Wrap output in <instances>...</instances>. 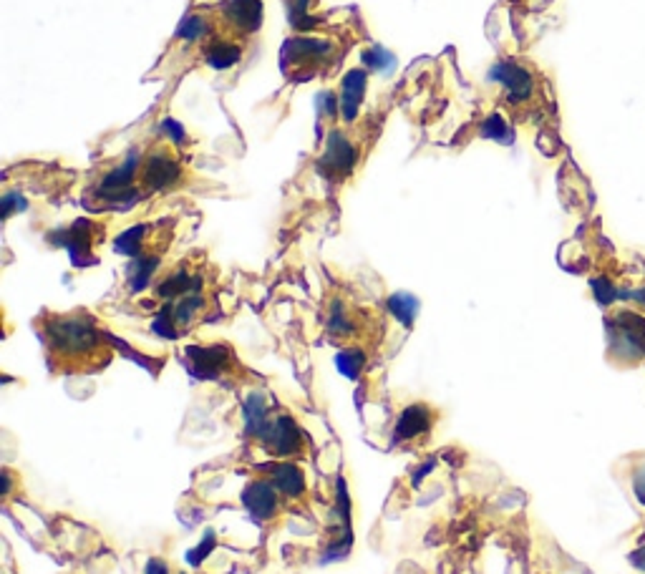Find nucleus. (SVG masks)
<instances>
[{"label": "nucleus", "mask_w": 645, "mask_h": 574, "mask_svg": "<svg viewBox=\"0 0 645 574\" xmlns=\"http://www.w3.org/2000/svg\"><path fill=\"white\" fill-rule=\"evenodd\" d=\"M441 413L431 406V403L416 401L411 406H406L404 411L398 413L394 426L396 444L401 446H421L427 444L434 428H437Z\"/></svg>", "instance_id": "obj_14"}, {"label": "nucleus", "mask_w": 645, "mask_h": 574, "mask_svg": "<svg viewBox=\"0 0 645 574\" xmlns=\"http://www.w3.org/2000/svg\"><path fill=\"white\" fill-rule=\"evenodd\" d=\"M146 574H166V562L162 559H152L146 564Z\"/></svg>", "instance_id": "obj_22"}, {"label": "nucleus", "mask_w": 645, "mask_h": 574, "mask_svg": "<svg viewBox=\"0 0 645 574\" xmlns=\"http://www.w3.org/2000/svg\"><path fill=\"white\" fill-rule=\"evenodd\" d=\"M186 368L202 380H245L247 368L227 343H205L185 347Z\"/></svg>", "instance_id": "obj_10"}, {"label": "nucleus", "mask_w": 645, "mask_h": 574, "mask_svg": "<svg viewBox=\"0 0 645 574\" xmlns=\"http://www.w3.org/2000/svg\"><path fill=\"white\" fill-rule=\"evenodd\" d=\"M348 48V38L340 33L293 35L280 51V68L290 81H316L328 76Z\"/></svg>", "instance_id": "obj_4"}, {"label": "nucleus", "mask_w": 645, "mask_h": 574, "mask_svg": "<svg viewBox=\"0 0 645 574\" xmlns=\"http://www.w3.org/2000/svg\"><path fill=\"white\" fill-rule=\"evenodd\" d=\"M263 477H267L273 481L280 497L287 504V509L293 507H303V501L307 497V484H306V474L303 468L296 464V461H270V464H263L257 468Z\"/></svg>", "instance_id": "obj_16"}, {"label": "nucleus", "mask_w": 645, "mask_h": 574, "mask_svg": "<svg viewBox=\"0 0 645 574\" xmlns=\"http://www.w3.org/2000/svg\"><path fill=\"white\" fill-rule=\"evenodd\" d=\"M136 179L142 196L172 195L195 185V174L172 139H152L139 154Z\"/></svg>", "instance_id": "obj_5"}, {"label": "nucleus", "mask_w": 645, "mask_h": 574, "mask_svg": "<svg viewBox=\"0 0 645 574\" xmlns=\"http://www.w3.org/2000/svg\"><path fill=\"white\" fill-rule=\"evenodd\" d=\"M368 360V350L366 347H343L338 353V368L343 376L348 378H358L366 368Z\"/></svg>", "instance_id": "obj_20"}, {"label": "nucleus", "mask_w": 645, "mask_h": 574, "mask_svg": "<svg viewBox=\"0 0 645 574\" xmlns=\"http://www.w3.org/2000/svg\"><path fill=\"white\" fill-rule=\"evenodd\" d=\"M217 310V267L209 265L182 297L152 313V330L166 340L189 336Z\"/></svg>", "instance_id": "obj_3"}, {"label": "nucleus", "mask_w": 645, "mask_h": 574, "mask_svg": "<svg viewBox=\"0 0 645 574\" xmlns=\"http://www.w3.org/2000/svg\"><path fill=\"white\" fill-rule=\"evenodd\" d=\"M242 507L250 511L252 519H257L260 524H275L280 519L283 509H287V504L280 497V491L273 481L263 474L252 477L245 488H242Z\"/></svg>", "instance_id": "obj_15"}, {"label": "nucleus", "mask_w": 645, "mask_h": 574, "mask_svg": "<svg viewBox=\"0 0 645 574\" xmlns=\"http://www.w3.org/2000/svg\"><path fill=\"white\" fill-rule=\"evenodd\" d=\"M209 13H212L215 38L247 45V41L263 25L265 8L263 0H225L215 8H209Z\"/></svg>", "instance_id": "obj_9"}, {"label": "nucleus", "mask_w": 645, "mask_h": 574, "mask_svg": "<svg viewBox=\"0 0 645 574\" xmlns=\"http://www.w3.org/2000/svg\"><path fill=\"white\" fill-rule=\"evenodd\" d=\"M257 444L277 461H297V458L307 456L306 431L297 426L290 413H275L265 426Z\"/></svg>", "instance_id": "obj_12"}, {"label": "nucleus", "mask_w": 645, "mask_h": 574, "mask_svg": "<svg viewBox=\"0 0 645 574\" xmlns=\"http://www.w3.org/2000/svg\"><path fill=\"white\" fill-rule=\"evenodd\" d=\"M242 418H245V436L252 438V441H260L265 426L273 418L270 403H267V396H265L263 390H255V393H250V396L245 398Z\"/></svg>", "instance_id": "obj_19"}, {"label": "nucleus", "mask_w": 645, "mask_h": 574, "mask_svg": "<svg viewBox=\"0 0 645 574\" xmlns=\"http://www.w3.org/2000/svg\"><path fill=\"white\" fill-rule=\"evenodd\" d=\"M489 81L494 86H499L504 106L509 111H525L535 106L539 84H537L535 71L522 61H512V58L499 61L489 71Z\"/></svg>", "instance_id": "obj_11"}, {"label": "nucleus", "mask_w": 645, "mask_h": 574, "mask_svg": "<svg viewBox=\"0 0 645 574\" xmlns=\"http://www.w3.org/2000/svg\"><path fill=\"white\" fill-rule=\"evenodd\" d=\"M615 478L620 481L625 494L633 498V504L645 511V451L625 454L615 464Z\"/></svg>", "instance_id": "obj_18"}, {"label": "nucleus", "mask_w": 645, "mask_h": 574, "mask_svg": "<svg viewBox=\"0 0 645 574\" xmlns=\"http://www.w3.org/2000/svg\"><path fill=\"white\" fill-rule=\"evenodd\" d=\"M136 166H139V154H129L121 162L109 164L106 169L88 185L86 202L94 209H116V206H129L142 199L139 179H136Z\"/></svg>", "instance_id": "obj_8"}, {"label": "nucleus", "mask_w": 645, "mask_h": 574, "mask_svg": "<svg viewBox=\"0 0 645 574\" xmlns=\"http://www.w3.org/2000/svg\"><path fill=\"white\" fill-rule=\"evenodd\" d=\"M323 326L330 340L343 347H366L371 353L386 327V313L361 303L343 287H333L323 305Z\"/></svg>", "instance_id": "obj_2"}, {"label": "nucleus", "mask_w": 645, "mask_h": 574, "mask_svg": "<svg viewBox=\"0 0 645 574\" xmlns=\"http://www.w3.org/2000/svg\"><path fill=\"white\" fill-rule=\"evenodd\" d=\"M608 360L615 368L645 366V313L630 305H612L605 313Z\"/></svg>", "instance_id": "obj_7"}, {"label": "nucleus", "mask_w": 645, "mask_h": 574, "mask_svg": "<svg viewBox=\"0 0 645 574\" xmlns=\"http://www.w3.org/2000/svg\"><path fill=\"white\" fill-rule=\"evenodd\" d=\"M388 313H394L401 323L411 326V320H414L416 315V300L411 297V295H404V293L394 295V297L388 300Z\"/></svg>", "instance_id": "obj_21"}, {"label": "nucleus", "mask_w": 645, "mask_h": 574, "mask_svg": "<svg viewBox=\"0 0 645 574\" xmlns=\"http://www.w3.org/2000/svg\"><path fill=\"white\" fill-rule=\"evenodd\" d=\"M366 91H368V74L363 68H353L343 76L338 94H336L340 124H358V111L363 106Z\"/></svg>", "instance_id": "obj_17"}, {"label": "nucleus", "mask_w": 645, "mask_h": 574, "mask_svg": "<svg viewBox=\"0 0 645 574\" xmlns=\"http://www.w3.org/2000/svg\"><path fill=\"white\" fill-rule=\"evenodd\" d=\"M368 141L371 139H368L361 121L358 124H340V121L328 124L326 139L320 144V154L316 159L317 174L328 185H346L356 174V169L361 166Z\"/></svg>", "instance_id": "obj_6"}, {"label": "nucleus", "mask_w": 645, "mask_h": 574, "mask_svg": "<svg viewBox=\"0 0 645 574\" xmlns=\"http://www.w3.org/2000/svg\"><path fill=\"white\" fill-rule=\"evenodd\" d=\"M106 237V225L99 219H76L71 227L58 229L55 245H64L71 252L76 267H86L96 262V247Z\"/></svg>", "instance_id": "obj_13"}, {"label": "nucleus", "mask_w": 645, "mask_h": 574, "mask_svg": "<svg viewBox=\"0 0 645 574\" xmlns=\"http://www.w3.org/2000/svg\"><path fill=\"white\" fill-rule=\"evenodd\" d=\"M34 326L44 346L45 363L55 376H94L116 356L109 333L86 307L66 313L44 310Z\"/></svg>", "instance_id": "obj_1"}]
</instances>
